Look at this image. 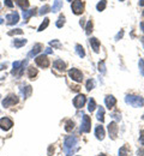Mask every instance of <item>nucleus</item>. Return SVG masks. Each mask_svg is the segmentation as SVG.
I'll return each instance as SVG.
<instances>
[{
	"label": "nucleus",
	"instance_id": "nucleus-57",
	"mask_svg": "<svg viewBox=\"0 0 144 156\" xmlns=\"http://www.w3.org/2000/svg\"><path fill=\"white\" fill-rule=\"evenodd\" d=\"M0 98H1V96H0Z\"/></svg>",
	"mask_w": 144,
	"mask_h": 156
},
{
	"label": "nucleus",
	"instance_id": "nucleus-24",
	"mask_svg": "<svg viewBox=\"0 0 144 156\" xmlns=\"http://www.w3.org/2000/svg\"><path fill=\"white\" fill-rule=\"evenodd\" d=\"M130 155V148L127 145H123L119 149V156H128Z\"/></svg>",
	"mask_w": 144,
	"mask_h": 156
},
{
	"label": "nucleus",
	"instance_id": "nucleus-31",
	"mask_svg": "<svg viewBox=\"0 0 144 156\" xmlns=\"http://www.w3.org/2000/svg\"><path fill=\"white\" fill-rule=\"evenodd\" d=\"M91 31H93V22L89 20L88 24H86V27H85V33H86V35H90Z\"/></svg>",
	"mask_w": 144,
	"mask_h": 156
},
{
	"label": "nucleus",
	"instance_id": "nucleus-1",
	"mask_svg": "<svg viewBox=\"0 0 144 156\" xmlns=\"http://www.w3.org/2000/svg\"><path fill=\"white\" fill-rule=\"evenodd\" d=\"M78 143V138L75 136H68L65 138V142H64V151L67 154V156H70L73 151H75V148Z\"/></svg>",
	"mask_w": 144,
	"mask_h": 156
},
{
	"label": "nucleus",
	"instance_id": "nucleus-43",
	"mask_svg": "<svg viewBox=\"0 0 144 156\" xmlns=\"http://www.w3.org/2000/svg\"><path fill=\"white\" fill-rule=\"evenodd\" d=\"M123 35H124V31H123V30H121L120 33H118V34H117V36H115V40L118 41V40H119V39H121V37H123Z\"/></svg>",
	"mask_w": 144,
	"mask_h": 156
},
{
	"label": "nucleus",
	"instance_id": "nucleus-46",
	"mask_svg": "<svg viewBox=\"0 0 144 156\" xmlns=\"http://www.w3.org/2000/svg\"><path fill=\"white\" fill-rule=\"evenodd\" d=\"M6 66H7V64H6V62L1 64V65H0V71H1V70H4V69H6Z\"/></svg>",
	"mask_w": 144,
	"mask_h": 156
},
{
	"label": "nucleus",
	"instance_id": "nucleus-9",
	"mask_svg": "<svg viewBox=\"0 0 144 156\" xmlns=\"http://www.w3.org/2000/svg\"><path fill=\"white\" fill-rule=\"evenodd\" d=\"M13 126V121L10 118H1L0 119V129L4 131H9Z\"/></svg>",
	"mask_w": 144,
	"mask_h": 156
},
{
	"label": "nucleus",
	"instance_id": "nucleus-12",
	"mask_svg": "<svg viewBox=\"0 0 144 156\" xmlns=\"http://www.w3.org/2000/svg\"><path fill=\"white\" fill-rule=\"evenodd\" d=\"M18 20H19V16H18L17 12H12V13L6 16V23L9 25H13V24L18 23Z\"/></svg>",
	"mask_w": 144,
	"mask_h": 156
},
{
	"label": "nucleus",
	"instance_id": "nucleus-53",
	"mask_svg": "<svg viewBox=\"0 0 144 156\" xmlns=\"http://www.w3.org/2000/svg\"><path fill=\"white\" fill-rule=\"evenodd\" d=\"M119 1H124V0H119Z\"/></svg>",
	"mask_w": 144,
	"mask_h": 156
},
{
	"label": "nucleus",
	"instance_id": "nucleus-18",
	"mask_svg": "<svg viewBox=\"0 0 144 156\" xmlns=\"http://www.w3.org/2000/svg\"><path fill=\"white\" fill-rule=\"evenodd\" d=\"M21 91H22V95H23V98H28L30 95H31L33 89H31L30 85H25V87H22Z\"/></svg>",
	"mask_w": 144,
	"mask_h": 156
},
{
	"label": "nucleus",
	"instance_id": "nucleus-50",
	"mask_svg": "<svg viewBox=\"0 0 144 156\" xmlns=\"http://www.w3.org/2000/svg\"><path fill=\"white\" fill-rule=\"evenodd\" d=\"M97 156H107V155H104V154H100V155H97Z\"/></svg>",
	"mask_w": 144,
	"mask_h": 156
},
{
	"label": "nucleus",
	"instance_id": "nucleus-16",
	"mask_svg": "<svg viewBox=\"0 0 144 156\" xmlns=\"http://www.w3.org/2000/svg\"><path fill=\"white\" fill-rule=\"evenodd\" d=\"M95 136H96V138L99 140H102L103 138H104V129H103V126H101V125H97L96 126V129H95Z\"/></svg>",
	"mask_w": 144,
	"mask_h": 156
},
{
	"label": "nucleus",
	"instance_id": "nucleus-39",
	"mask_svg": "<svg viewBox=\"0 0 144 156\" xmlns=\"http://www.w3.org/2000/svg\"><path fill=\"white\" fill-rule=\"evenodd\" d=\"M112 118L115 119V120H120V119H121V115H120L119 113H113V114H112Z\"/></svg>",
	"mask_w": 144,
	"mask_h": 156
},
{
	"label": "nucleus",
	"instance_id": "nucleus-5",
	"mask_svg": "<svg viewBox=\"0 0 144 156\" xmlns=\"http://www.w3.org/2000/svg\"><path fill=\"white\" fill-rule=\"evenodd\" d=\"M91 130V120L88 115H83L82 124H81V132L83 133H89Z\"/></svg>",
	"mask_w": 144,
	"mask_h": 156
},
{
	"label": "nucleus",
	"instance_id": "nucleus-15",
	"mask_svg": "<svg viewBox=\"0 0 144 156\" xmlns=\"http://www.w3.org/2000/svg\"><path fill=\"white\" fill-rule=\"evenodd\" d=\"M89 43H90V46H91V48L94 49L95 53L100 52V41L96 37H91V39L89 40Z\"/></svg>",
	"mask_w": 144,
	"mask_h": 156
},
{
	"label": "nucleus",
	"instance_id": "nucleus-10",
	"mask_svg": "<svg viewBox=\"0 0 144 156\" xmlns=\"http://www.w3.org/2000/svg\"><path fill=\"white\" fill-rule=\"evenodd\" d=\"M68 76L72 78L73 80L78 82V83L83 80V73L78 70V69H71V70L68 71Z\"/></svg>",
	"mask_w": 144,
	"mask_h": 156
},
{
	"label": "nucleus",
	"instance_id": "nucleus-45",
	"mask_svg": "<svg viewBox=\"0 0 144 156\" xmlns=\"http://www.w3.org/2000/svg\"><path fill=\"white\" fill-rule=\"evenodd\" d=\"M137 155H138V156H144V150L139 149V150L137 151Z\"/></svg>",
	"mask_w": 144,
	"mask_h": 156
},
{
	"label": "nucleus",
	"instance_id": "nucleus-49",
	"mask_svg": "<svg viewBox=\"0 0 144 156\" xmlns=\"http://www.w3.org/2000/svg\"><path fill=\"white\" fill-rule=\"evenodd\" d=\"M79 24H81V25H84V20H81V22H79Z\"/></svg>",
	"mask_w": 144,
	"mask_h": 156
},
{
	"label": "nucleus",
	"instance_id": "nucleus-55",
	"mask_svg": "<svg viewBox=\"0 0 144 156\" xmlns=\"http://www.w3.org/2000/svg\"><path fill=\"white\" fill-rule=\"evenodd\" d=\"M143 16H144V11H143Z\"/></svg>",
	"mask_w": 144,
	"mask_h": 156
},
{
	"label": "nucleus",
	"instance_id": "nucleus-28",
	"mask_svg": "<svg viewBox=\"0 0 144 156\" xmlns=\"http://www.w3.org/2000/svg\"><path fill=\"white\" fill-rule=\"evenodd\" d=\"M96 118H97V120H99V121H101V122L104 121V109H103L102 107H100V108H99V112H97Z\"/></svg>",
	"mask_w": 144,
	"mask_h": 156
},
{
	"label": "nucleus",
	"instance_id": "nucleus-34",
	"mask_svg": "<svg viewBox=\"0 0 144 156\" xmlns=\"http://www.w3.org/2000/svg\"><path fill=\"white\" fill-rule=\"evenodd\" d=\"M7 34H9L10 36H13V35H21V34H23V30H21V29H15V30L9 31Z\"/></svg>",
	"mask_w": 144,
	"mask_h": 156
},
{
	"label": "nucleus",
	"instance_id": "nucleus-2",
	"mask_svg": "<svg viewBox=\"0 0 144 156\" xmlns=\"http://www.w3.org/2000/svg\"><path fill=\"white\" fill-rule=\"evenodd\" d=\"M125 102H126L127 105L132 106V107H136V108H138V107H143L144 106L143 98L137 96V95H127V96L125 98Z\"/></svg>",
	"mask_w": 144,
	"mask_h": 156
},
{
	"label": "nucleus",
	"instance_id": "nucleus-7",
	"mask_svg": "<svg viewBox=\"0 0 144 156\" xmlns=\"http://www.w3.org/2000/svg\"><path fill=\"white\" fill-rule=\"evenodd\" d=\"M35 62H36L37 66L43 67V69H46V67L49 66V60H48L46 54H41V55L36 57V58H35Z\"/></svg>",
	"mask_w": 144,
	"mask_h": 156
},
{
	"label": "nucleus",
	"instance_id": "nucleus-48",
	"mask_svg": "<svg viewBox=\"0 0 144 156\" xmlns=\"http://www.w3.org/2000/svg\"><path fill=\"white\" fill-rule=\"evenodd\" d=\"M139 5H141V6H144V0H139Z\"/></svg>",
	"mask_w": 144,
	"mask_h": 156
},
{
	"label": "nucleus",
	"instance_id": "nucleus-38",
	"mask_svg": "<svg viewBox=\"0 0 144 156\" xmlns=\"http://www.w3.org/2000/svg\"><path fill=\"white\" fill-rule=\"evenodd\" d=\"M49 44H51V46H53V47H57V48H60V47H61L58 40H53V41H51V42H49Z\"/></svg>",
	"mask_w": 144,
	"mask_h": 156
},
{
	"label": "nucleus",
	"instance_id": "nucleus-20",
	"mask_svg": "<svg viewBox=\"0 0 144 156\" xmlns=\"http://www.w3.org/2000/svg\"><path fill=\"white\" fill-rule=\"evenodd\" d=\"M35 11H36V9H31V10H28V11H23V18H24V20H28L31 16H34V15H35Z\"/></svg>",
	"mask_w": 144,
	"mask_h": 156
},
{
	"label": "nucleus",
	"instance_id": "nucleus-17",
	"mask_svg": "<svg viewBox=\"0 0 144 156\" xmlns=\"http://www.w3.org/2000/svg\"><path fill=\"white\" fill-rule=\"evenodd\" d=\"M53 66H54V69H57L59 71H65V69H66V64L62 60H60V59H57L53 62Z\"/></svg>",
	"mask_w": 144,
	"mask_h": 156
},
{
	"label": "nucleus",
	"instance_id": "nucleus-26",
	"mask_svg": "<svg viewBox=\"0 0 144 156\" xmlns=\"http://www.w3.org/2000/svg\"><path fill=\"white\" fill-rule=\"evenodd\" d=\"M16 2H17V5L21 9H23V10H25V9L29 7V1L28 0H16Z\"/></svg>",
	"mask_w": 144,
	"mask_h": 156
},
{
	"label": "nucleus",
	"instance_id": "nucleus-14",
	"mask_svg": "<svg viewBox=\"0 0 144 156\" xmlns=\"http://www.w3.org/2000/svg\"><path fill=\"white\" fill-rule=\"evenodd\" d=\"M41 49H42V44L41 43H36L34 47H33V49L29 52V54H28V57L29 58H33V57H36L40 52H41Z\"/></svg>",
	"mask_w": 144,
	"mask_h": 156
},
{
	"label": "nucleus",
	"instance_id": "nucleus-3",
	"mask_svg": "<svg viewBox=\"0 0 144 156\" xmlns=\"http://www.w3.org/2000/svg\"><path fill=\"white\" fill-rule=\"evenodd\" d=\"M26 64H28V60H23V61H15L13 64H12V71H11V73L13 75V76H19L21 77L22 75H23V72H24V67L26 66Z\"/></svg>",
	"mask_w": 144,
	"mask_h": 156
},
{
	"label": "nucleus",
	"instance_id": "nucleus-56",
	"mask_svg": "<svg viewBox=\"0 0 144 156\" xmlns=\"http://www.w3.org/2000/svg\"><path fill=\"white\" fill-rule=\"evenodd\" d=\"M143 120H144V115H143Z\"/></svg>",
	"mask_w": 144,
	"mask_h": 156
},
{
	"label": "nucleus",
	"instance_id": "nucleus-27",
	"mask_svg": "<svg viewBox=\"0 0 144 156\" xmlns=\"http://www.w3.org/2000/svg\"><path fill=\"white\" fill-rule=\"evenodd\" d=\"M95 108H96V102H95L94 98H90L89 100V103H88V111L89 112H94Z\"/></svg>",
	"mask_w": 144,
	"mask_h": 156
},
{
	"label": "nucleus",
	"instance_id": "nucleus-4",
	"mask_svg": "<svg viewBox=\"0 0 144 156\" xmlns=\"http://www.w3.org/2000/svg\"><path fill=\"white\" fill-rule=\"evenodd\" d=\"M18 96L17 95H15V94H10V95H7L6 98L2 100V107H5V108H9V107H11V106H15V105H17L18 103Z\"/></svg>",
	"mask_w": 144,
	"mask_h": 156
},
{
	"label": "nucleus",
	"instance_id": "nucleus-29",
	"mask_svg": "<svg viewBox=\"0 0 144 156\" xmlns=\"http://www.w3.org/2000/svg\"><path fill=\"white\" fill-rule=\"evenodd\" d=\"M106 6H107V0H101L97 5H96V9H97V11H103L104 9H106Z\"/></svg>",
	"mask_w": 144,
	"mask_h": 156
},
{
	"label": "nucleus",
	"instance_id": "nucleus-44",
	"mask_svg": "<svg viewBox=\"0 0 144 156\" xmlns=\"http://www.w3.org/2000/svg\"><path fill=\"white\" fill-rule=\"evenodd\" d=\"M54 151V149H53V145H49V148H48V156H53L52 155V153Z\"/></svg>",
	"mask_w": 144,
	"mask_h": 156
},
{
	"label": "nucleus",
	"instance_id": "nucleus-6",
	"mask_svg": "<svg viewBox=\"0 0 144 156\" xmlns=\"http://www.w3.org/2000/svg\"><path fill=\"white\" fill-rule=\"evenodd\" d=\"M72 11L75 15H81L84 11V2L82 0H75L72 2Z\"/></svg>",
	"mask_w": 144,
	"mask_h": 156
},
{
	"label": "nucleus",
	"instance_id": "nucleus-25",
	"mask_svg": "<svg viewBox=\"0 0 144 156\" xmlns=\"http://www.w3.org/2000/svg\"><path fill=\"white\" fill-rule=\"evenodd\" d=\"M76 53L78 54L79 58H84L85 57V51L81 44H76Z\"/></svg>",
	"mask_w": 144,
	"mask_h": 156
},
{
	"label": "nucleus",
	"instance_id": "nucleus-42",
	"mask_svg": "<svg viewBox=\"0 0 144 156\" xmlns=\"http://www.w3.org/2000/svg\"><path fill=\"white\" fill-rule=\"evenodd\" d=\"M52 53H53V49H52L51 47H47L46 51H44V54L47 55V54H52Z\"/></svg>",
	"mask_w": 144,
	"mask_h": 156
},
{
	"label": "nucleus",
	"instance_id": "nucleus-13",
	"mask_svg": "<svg viewBox=\"0 0 144 156\" xmlns=\"http://www.w3.org/2000/svg\"><path fill=\"white\" fill-rule=\"evenodd\" d=\"M104 103H106V106H107L108 109H112L117 105V98H114V96H112V95H108V96H106V98H104Z\"/></svg>",
	"mask_w": 144,
	"mask_h": 156
},
{
	"label": "nucleus",
	"instance_id": "nucleus-35",
	"mask_svg": "<svg viewBox=\"0 0 144 156\" xmlns=\"http://www.w3.org/2000/svg\"><path fill=\"white\" fill-rule=\"evenodd\" d=\"M64 24H65V17L61 16L59 20H57V28H62V27H64Z\"/></svg>",
	"mask_w": 144,
	"mask_h": 156
},
{
	"label": "nucleus",
	"instance_id": "nucleus-41",
	"mask_svg": "<svg viewBox=\"0 0 144 156\" xmlns=\"http://www.w3.org/2000/svg\"><path fill=\"white\" fill-rule=\"evenodd\" d=\"M139 142H141V144H143L144 145V130L141 131V136H139Z\"/></svg>",
	"mask_w": 144,
	"mask_h": 156
},
{
	"label": "nucleus",
	"instance_id": "nucleus-30",
	"mask_svg": "<svg viewBox=\"0 0 144 156\" xmlns=\"http://www.w3.org/2000/svg\"><path fill=\"white\" fill-rule=\"evenodd\" d=\"M48 24H49V20H48V18H44L43 22L41 23V25L39 27V30H37V31H43V30L48 27Z\"/></svg>",
	"mask_w": 144,
	"mask_h": 156
},
{
	"label": "nucleus",
	"instance_id": "nucleus-11",
	"mask_svg": "<svg viewBox=\"0 0 144 156\" xmlns=\"http://www.w3.org/2000/svg\"><path fill=\"white\" fill-rule=\"evenodd\" d=\"M85 102H86V98L83 94H79V95H77L76 98H73V106L76 108H82L83 106L85 105Z\"/></svg>",
	"mask_w": 144,
	"mask_h": 156
},
{
	"label": "nucleus",
	"instance_id": "nucleus-21",
	"mask_svg": "<svg viewBox=\"0 0 144 156\" xmlns=\"http://www.w3.org/2000/svg\"><path fill=\"white\" fill-rule=\"evenodd\" d=\"M28 76L30 79H34V78L37 76V69H35L34 66H30L28 69Z\"/></svg>",
	"mask_w": 144,
	"mask_h": 156
},
{
	"label": "nucleus",
	"instance_id": "nucleus-52",
	"mask_svg": "<svg viewBox=\"0 0 144 156\" xmlns=\"http://www.w3.org/2000/svg\"><path fill=\"white\" fill-rule=\"evenodd\" d=\"M142 42H143V44H144V36L142 37Z\"/></svg>",
	"mask_w": 144,
	"mask_h": 156
},
{
	"label": "nucleus",
	"instance_id": "nucleus-33",
	"mask_svg": "<svg viewBox=\"0 0 144 156\" xmlns=\"http://www.w3.org/2000/svg\"><path fill=\"white\" fill-rule=\"evenodd\" d=\"M49 10H51V7L48 6V5H44V6H42L41 9H40V15H46V13H48L49 12Z\"/></svg>",
	"mask_w": 144,
	"mask_h": 156
},
{
	"label": "nucleus",
	"instance_id": "nucleus-54",
	"mask_svg": "<svg viewBox=\"0 0 144 156\" xmlns=\"http://www.w3.org/2000/svg\"><path fill=\"white\" fill-rule=\"evenodd\" d=\"M68 1H72V0H68Z\"/></svg>",
	"mask_w": 144,
	"mask_h": 156
},
{
	"label": "nucleus",
	"instance_id": "nucleus-37",
	"mask_svg": "<svg viewBox=\"0 0 144 156\" xmlns=\"http://www.w3.org/2000/svg\"><path fill=\"white\" fill-rule=\"evenodd\" d=\"M138 66H139V71H141V75H142V76H144V60H143V59H139Z\"/></svg>",
	"mask_w": 144,
	"mask_h": 156
},
{
	"label": "nucleus",
	"instance_id": "nucleus-36",
	"mask_svg": "<svg viewBox=\"0 0 144 156\" xmlns=\"http://www.w3.org/2000/svg\"><path fill=\"white\" fill-rule=\"evenodd\" d=\"M99 71L101 72V73H106V66H104V61H100L99 62Z\"/></svg>",
	"mask_w": 144,
	"mask_h": 156
},
{
	"label": "nucleus",
	"instance_id": "nucleus-22",
	"mask_svg": "<svg viewBox=\"0 0 144 156\" xmlns=\"http://www.w3.org/2000/svg\"><path fill=\"white\" fill-rule=\"evenodd\" d=\"M25 43H26V40L25 39H15L13 40V46H15L16 48H21V47H23Z\"/></svg>",
	"mask_w": 144,
	"mask_h": 156
},
{
	"label": "nucleus",
	"instance_id": "nucleus-19",
	"mask_svg": "<svg viewBox=\"0 0 144 156\" xmlns=\"http://www.w3.org/2000/svg\"><path fill=\"white\" fill-rule=\"evenodd\" d=\"M61 7H62V0H54L52 11H53V12H58V11H60Z\"/></svg>",
	"mask_w": 144,
	"mask_h": 156
},
{
	"label": "nucleus",
	"instance_id": "nucleus-40",
	"mask_svg": "<svg viewBox=\"0 0 144 156\" xmlns=\"http://www.w3.org/2000/svg\"><path fill=\"white\" fill-rule=\"evenodd\" d=\"M5 5H6L7 7H13V2H12V0H5Z\"/></svg>",
	"mask_w": 144,
	"mask_h": 156
},
{
	"label": "nucleus",
	"instance_id": "nucleus-8",
	"mask_svg": "<svg viewBox=\"0 0 144 156\" xmlns=\"http://www.w3.org/2000/svg\"><path fill=\"white\" fill-rule=\"evenodd\" d=\"M118 131H119V127H118L117 122H115V121L109 122V125H108V133H109V137H111L112 139H117Z\"/></svg>",
	"mask_w": 144,
	"mask_h": 156
},
{
	"label": "nucleus",
	"instance_id": "nucleus-51",
	"mask_svg": "<svg viewBox=\"0 0 144 156\" xmlns=\"http://www.w3.org/2000/svg\"><path fill=\"white\" fill-rule=\"evenodd\" d=\"M1 23H2V18H1V17H0V24H1Z\"/></svg>",
	"mask_w": 144,
	"mask_h": 156
},
{
	"label": "nucleus",
	"instance_id": "nucleus-23",
	"mask_svg": "<svg viewBox=\"0 0 144 156\" xmlns=\"http://www.w3.org/2000/svg\"><path fill=\"white\" fill-rule=\"evenodd\" d=\"M73 129H75V122L72 120H67L65 122V131L66 132H71Z\"/></svg>",
	"mask_w": 144,
	"mask_h": 156
},
{
	"label": "nucleus",
	"instance_id": "nucleus-32",
	"mask_svg": "<svg viewBox=\"0 0 144 156\" xmlns=\"http://www.w3.org/2000/svg\"><path fill=\"white\" fill-rule=\"evenodd\" d=\"M94 87H95V82H94L93 79H89V80L86 82V90L90 91L91 89H94Z\"/></svg>",
	"mask_w": 144,
	"mask_h": 156
},
{
	"label": "nucleus",
	"instance_id": "nucleus-47",
	"mask_svg": "<svg viewBox=\"0 0 144 156\" xmlns=\"http://www.w3.org/2000/svg\"><path fill=\"white\" fill-rule=\"evenodd\" d=\"M141 29H142V31H144V22L141 23Z\"/></svg>",
	"mask_w": 144,
	"mask_h": 156
}]
</instances>
